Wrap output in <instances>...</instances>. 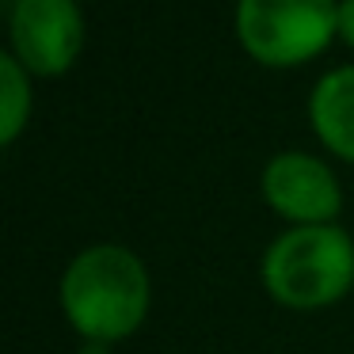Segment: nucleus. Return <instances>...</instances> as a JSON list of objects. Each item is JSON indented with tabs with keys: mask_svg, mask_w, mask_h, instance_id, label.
<instances>
[{
	"mask_svg": "<svg viewBox=\"0 0 354 354\" xmlns=\"http://www.w3.org/2000/svg\"><path fill=\"white\" fill-rule=\"evenodd\" d=\"M153 278L122 244H92L73 255L62 274V313L88 343H118L145 324Z\"/></svg>",
	"mask_w": 354,
	"mask_h": 354,
	"instance_id": "obj_1",
	"label": "nucleus"
},
{
	"mask_svg": "<svg viewBox=\"0 0 354 354\" xmlns=\"http://www.w3.org/2000/svg\"><path fill=\"white\" fill-rule=\"evenodd\" d=\"M259 274L282 308H328L354 286V240L339 225H290L263 252Z\"/></svg>",
	"mask_w": 354,
	"mask_h": 354,
	"instance_id": "obj_2",
	"label": "nucleus"
},
{
	"mask_svg": "<svg viewBox=\"0 0 354 354\" xmlns=\"http://www.w3.org/2000/svg\"><path fill=\"white\" fill-rule=\"evenodd\" d=\"M232 31L255 65L297 69L339 39V0H236Z\"/></svg>",
	"mask_w": 354,
	"mask_h": 354,
	"instance_id": "obj_3",
	"label": "nucleus"
},
{
	"mask_svg": "<svg viewBox=\"0 0 354 354\" xmlns=\"http://www.w3.org/2000/svg\"><path fill=\"white\" fill-rule=\"evenodd\" d=\"M8 42L31 77H65L84 50V12L77 0H12Z\"/></svg>",
	"mask_w": 354,
	"mask_h": 354,
	"instance_id": "obj_4",
	"label": "nucleus"
},
{
	"mask_svg": "<svg viewBox=\"0 0 354 354\" xmlns=\"http://www.w3.org/2000/svg\"><path fill=\"white\" fill-rule=\"evenodd\" d=\"M263 202L290 225H335L343 209V187L335 171L313 153H274L259 176Z\"/></svg>",
	"mask_w": 354,
	"mask_h": 354,
	"instance_id": "obj_5",
	"label": "nucleus"
},
{
	"mask_svg": "<svg viewBox=\"0 0 354 354\" xmlns=\"http://www.w3.org/2000/svg\"><path fill=\"white\" fill-rule=\"evenodd\" d=\"M308 122L328 153L354 164V65H339L313 84Z\"/></svg>",
	"mask_w": 354,
	"mask_h": 354,
	"instance_id": "obj_6",
	"label": "nucleus"
},
{
	"mask_svg": "<svg viewBox=\"0 0 354 354\" xmlns=\"http://www.w3.org/2000/svg\"><path fill=\"white\" fill-rule=\"evenodd\" d=\"M31 73L12 54L0 57V145H16L31 122Z\"/></svg>",
	"mask_w": 354,
	"mask_h": 354,
	"instance_id": "obj_7",
	"label": "nucleus"
},
{
	"mask_svg": "<svg viewBox=\"0 0 354 354\" xmlns=\"http://www.w3.org/2000/svg\"><path fill=\"white\" fill-rule=\"evenodd\" d=\"M339 39L354 50V0H339Z\"/></svg>",
	"mask_w": 354,
	"mask_h": 354,
	"instance_id": "obj_8",
	"label": "nucleus"
}]
</instances>
